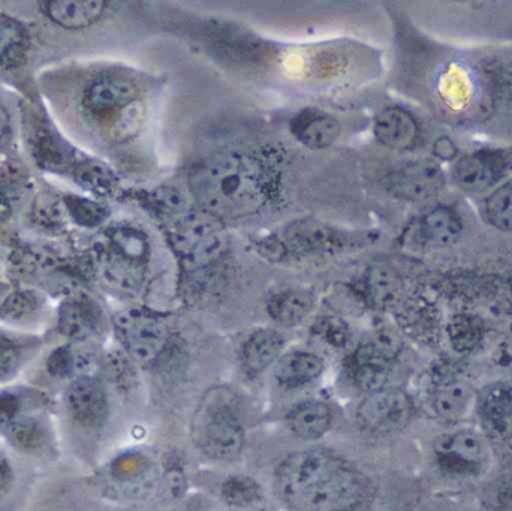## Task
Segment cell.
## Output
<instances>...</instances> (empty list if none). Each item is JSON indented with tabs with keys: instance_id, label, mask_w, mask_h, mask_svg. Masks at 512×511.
Instances as JSON below:
<instances>
[{
	"instance_id": "6da1fadb",
	"label": "cell",
	"mask_w": 512,
	"mask_h": 511,
	"mask_svg": "<svg viewBox=\"0 0 512 511\" xmlns=\"http://www.w3.org/2000/svg\"><path fill=\"white\" fill-rule=\"evenodd\" d=\"M276 491L297 511H352L369 497L370 482L345 459L324 450H307L277 467Z\"/></svg>"
},
{
	"instance_id": "7a4b0ae2",
	"label": "cell",
	"mask_w": 512,
	"mask_h": 511,
	"mask_svg": "<svg viewBox=\"0 0 512 511\" xmlns=\"http://www.w3.org/2000/svg\"><path fill=\"white\" fill-rule=\"evenodd\" d=\"M189 191L200 210L219 221L254 215L268 203L273 180L254 153L218 152L192 165Z\"/></svg>"
},
{
	"instance_id": "3957f363",
	"label": "cell",
	"mask_w": 512,
	"mask_h": 511,
	"mask_svg": "<svg viewBox=\"0 0 512 511\" xmlns=\"http://www.w3.org/2000/svg\"><path fill=\"white\" fill-rule=\"evenodd\" d=\"M195 446L215 461H233L245 447V428L236 395L225 387L210 390L192 422Z\"/></svg>"
},
{
	"instance_id": "277c9868",
	"label": "cell",
	"mask_w": 512,
	"mask_h": 511,
	"mask_svg": "<svg viewBox=\"0 0 512 511\" xmlns=\"http://www.w3.org/2000/svg\"><path fill=\"white\" fill-rule=\"evenodd\" d=\"M168 239L188 272H201L227 251L222 221L203 210H191L168 222Z\"/></svg>"
},
{
	"instance_id": "5b68a950",
	"label": "cell",
	"mask_w": 512,
	"mask_h": 511,
	"mask_svg": "<svg viewBox=\"0 0 512 511\" xmlns=\"http://www.w3.org/2000/svg\"><path fill=\"white\" fill-rule=\"evenodd\" d=\"M348 243L349 234L315 219H301L286 225L277 236L265 240L262 246L268 257L280 260L288 255L331 254L345 248Z\"/></svg>"
},
{
	"instance_id": "8992f818",
	"label": "cell",
	"mask_w": 512,
	"mask_h": 511,
	"mask_svg": "<svg viewBox=\"0 0 512 511\" xmlns=\"http://www.w3.org/2000/svg\"><path fill=\"white\" fill-rule=\"evenodd\" d=\"M117 338L135 362L155 363L170 341L167 324L161 317L141 308L120 311L113 318Z\"/></svg>"
},
{
	"instance_id": "52a82bcc",
	"label": "cell",
	"mask_w": 512,
	"mask_h": 511,
	"mask_svg": "<svg viewBox=\"0 0 512 511\" xmlns=\"http://www.w3.org/2000/svg\"><path fill=\"white\" fill-rule=\"evenodd\" d=\"M414 413L408 393L394 387H384L370 393L358 407V422L364 429L378 434L405 428Z\"/></svg>"
},
{
	"instance_id": "ba28073f",
	"label": "cell",
	"mask_w": 512,
	"mask_h": 511,
	"mask_svg": "<svg viewBox=\"0 0 512 511\" xmlns=\"http://www.w3.org/2000/svg\"><path fill=\"white\" fill-rule=\"evenodd\" d=\"M396 356L397 347L390 338L360 345L348 362L349 375L355 386L369 393L384 389L393 372Z\"/></svg>"
},
{
	"instance_id": "9c48e42d",
	"label": "cell",
	"mask_w": 512,
	"mask_h": 511,
	"mask_svg": "<svg viewBox=\"0 0 512 511\" xmlns=\"http://www.w3.org/2000/svg\"><path fill=\"white\" fill-rule=\"evenodd\" d=\"M137 102H140L138 87L120 77L98 78L87 87L83 96L86 113L96 119H111L113 122Z\"/></svg>"
},
{
	"instance_id": "30bf717a",
	"label": "cell",
	"mask_w": 512,
	"mask_h": 511,
	"mask_svg": "<svg viewBox=\"0 0 512 511\" xmlns=\"http://www.w3.org/2000/svg\"><path fill=\"white\" fill-rule=\"evenodd\" d=\"M385 189L405 201H423L444 186V173L432 161H415L397 168L385 177Z\"/></svg>"
},
{
	"instance_id": "8fae6325",
	"label": "cell",
	"mask_w": 512,
	"mask_h": 511,
	"mask_svg": "<svg viewBox=\"0 0 512 511\" xmlns=\"http://www.w3.org/2000/svg\"><path fill=\"white\" fill-rule=\"evenodd\" d=\"M436 458L445 471L454 474H477L486 462V444L471 429L445 435L435 446Z\"/></svg>"
},
{
	"instance_id": "7c38bea8",
	"label": "cell",
	"mask_w": 512,
	"mask_h": 511,
	"mask_svg": "<svg viewBox=\"0 0 512 511\" xmlns=\"http://www.w3.org/2000/svg\"><path fill=\"white\" fill-rule=\"evenodd\" d=\"M105 318L101 306L84 293L72 294L63 300L57 314V327L65 338L83 342L95 338L104 330Z\"/></svg>"
},
{
	"instance_id": "4fadbf2b",
	"label": "cell",
	"mask_w": 512,
	"mask_h": 511,
	"mask_svg": "<svg viewBox=\"0 0 512 511\" xmlns=\"http://www.w3.org/2000/svg\"><path fill=\"white\" fill-rule=\"evenodd\" d=\"M66 408L84 428H101L108 419V396L96 378L80 377L66 390Z\"/></svg>"
},
{
	"instance_id": "5bb4252c",
	"label": "cell",
	"mask_w": 512,
	"mask_h": 511,
	"mask_svg": "<svg viewBox=\"0 0 512 511\" xmlns=\"http://www.w3.org/2000/svg\"><path fill=\"white\" fill-rule=\"evenodd\" d=\"M477 399L474 387L466 378L448 374L436 378L430 396L433 411L445 422H460L468 417Z\"/></svg>"
},
{
	"instance_id": "9a60e30c",
	"label": "cell",
	"mask_w": 512,
	"mask_h": 511,
	"mask_svg": "<svg viewBox=\"0 0 512 511\" xmlns=\"http://www.w3.org/2000/svg\"><path fill=\"white\" fill-rule=\"evenodd\" d=\"M505 162L504 156L496 152H477L463 156L454 165V182L460 189L472 194L486 191L501 179L507 167Z\"/></svg>"
},
{
	"instance_id": "2e32d148",
	"label": "cell",
	"mask_w": 512,
	"mask_h": 511,
	"mask_svg": "<svg viewBox=\"0 0 512 511\" xmlns=\"http://www.w3.org/2000/svg\"><path fill=\"white\" fill-rule=\"evenodd\" d=\"M29 143L33 158L44 170L63 173L66 170L74 171L78 164L72 147L42 120L35 119L33 126H30Z\"/></svg>"
},
{
	"instance_id": "e0dca14e",
	"label": "cell",
	"mask_w": 512,
	"mask_h": 511,
	"mask_svg": "<svg viewBox=\"0 0 512 511\" xmlns=\"http://www.w3.org/2000/svg\"><path fill=\"white\" fill-rule=\"evenodd\" d=\"M96 263L105 282L123 293H137L143 285L147 264L126 257L107 243L99 246Z\"/></svg>"
},
{
	"instance_id": "ac0fdd59",
	"label": "cell",
	"mask_w": 512,
	"mask_h": 511,
	"mask_svg": "<svg viewBox=\"0 0 512 511\" xmlns=\"http://www.w3.org/2000/svg\"><path fill=\"white\" fill-rule=\"evenodd\" d=\"M484 431L493 438L512 435V389L504 384L487 387L477 399Z\"/></svg>"
},
{
	"instance_id": "d6986e66",
	"label": "cell",
	"mask_w": 512,
	"mask_h": 511,
	"mask_svg": "<svg viewBox=\"0 0 512 511\" xmlns=\"http://www.w3.org/2000/svg\"><path fill=\"white\" fill-rule=\"evenodd\" d=\"M373 132L376 140L388 149L409 150L417 144L420 128L408 111L390 107L376 116Z\"/></svg>"
},
{
	"instance_id": "ffe728a7",
	"label": "cell",
	"mask_w": 512,
	"mask_h": 511,
	"mask_svg": "<svg viewBox=\"0 0 512 511\" xmlns=\"http://www.w3.org/2000/svg\"><path fill=\"white\" fill-rule=\"evenodd\" d=\"M291 132L307 149L321 150L330 147L340 137L342 125L330 114L306 110L292 119Z\"/></svg>"
},
{
	"instance_id": "44dd1931",
	"label": "cell",
	"mask_w": 512,
	"mask_h": 511,
	"mask_svg": "<svg viewBox=\"0 0 512 511\" xmlns=\"http://www.w3.org/2000/svg\"><path fill=\"white\" fill-rule=\"evenodd\" d=\"M42 11L53 23L65 29L92 26L107 8L104 0H48L41 2Z\"/></svg>"
},
{
	"instance_id": "7402d4cb",
	"label": "cell",
	"mask_w": 512,
	"mask_h": 511,
	"mask_svg": "<svg viewBox=\"0 0 512 511\" xmlns=\"http://www.w3.org/2000/svg\"><path fill=\"white\" fill-rule=\"evenodd\" d=\"M324 371L321 357L304 351L286 354L277 360L274 377L280 386L297 389L315 381Z\"/></svg>"
},
{
	"instance_id": "603a6c76",
	"label": "cell",
	"mask_w": 512,
	"mask_h": 511,
	"mask_svg": "<svg viewBox=\"0 0 512 511\" xmlns=\"http://www.w3.org/2000/svg\"><path fill=\"white\" fill-rule=\"evenodd\" d=\"M315 308V297L301 288H288L271 296L267 312L274 321L283 326L303 323Z\"/></svg>"
},
{
	"instance_id": "cb8c5ba5",
	"label": "cell",
	"mask_w": 512,
	"mask_h": 511,
	"mask_svg": "<svg viewBox=\"0 0 512 511\" xmlns=\"http://www.w3.org/2000/svg\"><path fill=\"white\" fill-rule=\"evenodd\" d=\"M333 423L331 408L324 402L309 401L289 413L288 425L301 440L313 441L330 431Z\"/></svg>"
},
{
	"instance_id": "d4e9b609",
	"label": "cell",
	"mask_w": 512,
	"mask_h": 511,
	"mask_svg": "<svg viewBox=\"0 0 512 511\" xmlns=\"http://www.w3.org/2000/svg\"><path fill=\"white\" fill-rule=\"evenodd\" d=\"M462 222L448 207H436L420 221V236L433 248H448L462 236Z\"/></svg>"
},
{
	"instance_id": "484cf974",
	"label": "cell",
	"mask_w": 512,
	"mask_h": 511,
	"mask_svg": "<svg viewBox=\"0 0 512 511\" xmlns=\"http://www.w3.org/2000/svg\"><path fill=\"white\" fill-rule=\"evenodd\" d=\"M283 347L285 339L276 330H256L243 345V365L252 374H259L279 360Z\"/></svg>"
},
{
	"instance_id": "4316f807",
	"label": "cell",
	"mask_w": 512,
	"mask_h": 511,
	"mask_svg": "<svg viewBox=\"0 0 512 511\" xmlns=\"http://www.w3.org/2000/svg\"><path fill=\"white\" fill-rule=\"evenodd\" d=\"M74 179L81 188L98 197H108L117 186V177L107 165L96 161H81L75 165Z\"/></svg>"
},
{
	"instance_id": "83f0119b",
	"label": "cell",
	"mask_w": 512,
	"mask_h": 511,
	"mask_svg": "<svg viewBox=\"0 0 512 511\" xmlns=\"http://www.w3.org/2000/svg\"><path fill=\"white\" fill-rule=\"evenodd\" d=\"M5 434L9 443L20 452H39L47 443V432L42 428L41 423L30 417H17Z\"/></svg>"
},
{
	"instance_id": "f1b7e54d",
	"label": "cell",
	"mask_w": 512,
	"mask_h": 511,
	"mask_svg": "<svg viewBox=\"0 0 512 511\" xmlns=\"http://www.w3.org/2000/svg\"><path fill=\"white\" fill-rule=\"evenodd\" d=\"M63 204L66 212L69 213V218L80 227H99L110 218V207L80 195H66L63 197Z\"/></svg>"
},
{
	"instance_id": "f546056e",
	"label": "cell",
	"mask_w": 512,
	"mask_h": 511,
	"mask_svg": "<svg viewBox=\"0 0 512 511\" xmlns=\"http://www.w3.org/2000/svg\"><path fill=\"white\" fill-rule=\"evenodd\" d=\"M27 45L23 24L6 14H0V65L17 62Z\"/></svg>"
},
{
	"instance_id": "4dcf8cb0",
	"label": "cell",
	"mask_w": 512,
	"mask_h": 511,
	"mask_svg": "<svg viewBox=\"0 0 512 511\" xmlns=\"http://www.w3.org/2000/svg\"><path fill=\"white\" fill-rule=\"evenodd\" d=\"M448 335L457 353H471L483 338V327L477 318L459 315L448 326Z\"/></svg>"
},
{
	"instance_id": "1f68e13d",
	"label": "cell",
	"mask_w": 512,
	"mask_h": 511,
	"mask_svg": "<svg viewBox=\"0 0 512 511\" xmlns=\"http://www.w3.org/2000/svg\"><path fill=\"white\" fill-rule=\"evenodd\" d=\"M44 303V297L35 290H17L0 305V320L20 321L35 314Z\"/></svg>"
},
{
	"instance_id": "d6a6232c",
	"label": "cell",
	"mask_w": 512,
	"mask_h": 511,
	"mask_svg": "<svg viewBox=\"0 0 512 511\" xmlns=\"http://www.w3.org/2000/svg\"><path fill=\"white\" fill-rule=\"evenodd\" d=\"M487 221L502 231H512V182L496 189L486 201Z\"/></svg>"
},
{
	"instance_id": "836d02e7",
	"label": "cell",
	"mask_w": 512,
	"mask_h": 511,
	"mask_svg": "<svg viewBox=\"0 0 512 511\" xmlns=\"http://www.w3.org/2000/svg\"><path fill=\"white\" fill-rule=\"evenodd\" d=\"M222 497L234 507H251L261 500V488L251 477H231L222 485Z\"/></svg>"
},
{
	"instance_id": "e575fe53",
	"label": "cell",
	"mask_w": 512,
	"mask_h": 511,
	"mask_svg": "<svg viewBox=\"0 0 512 511\" xmlns=\"http://www.w3.org/2000/svg\"><path fill=\"white\" fill-rule=\"evenodd\" d=\"M367 293L375 305L385 306L393 302L399 290V282L391 270L375 267L370 270L366 281Z\"/></svg>"
},
{
	"instance_id": "d590c367",
	"label": "cell",
	"mask_w": 512,
	"mask_h": 511,
	"mask_svg": "<svg viewBox=\"0 0 512 511\" xmlns=\"http://www.w3.org/2000/svg\"><path fill=\"white\" fill-rule=\"evenodd\" d=\"M83 354L78 353L72 345H63L50 354L47 360V369L53 377L66 378L77 374L84 368Z\"/></svg>"
},
{
	"instance_id": "8d00e7d4",
	"label": "cell",
	"mask_w": 512,
	"mask_h": 511,
	"mask_svg": "<svg viewBox=\"0 0 512 511\" xmlns=\"http://www.w3.org/2000/svg\"><path fill=\"white\" fill-rule=\"evenodd\" d=\"M149 203L162 218H167L168 222L189 210L185 198L177 189L164 188V186L152 192Z\"/></svg>"
},
{
	"instance_id": "74e56055",
	"label": "cell",
	"mask_w": 512,
	"mask_h": 511,
	"mask_svg": "<svg viewBox=\"0 0 512 511\" xmlns=\"http://www.w3.org/2000/svg\"><path fill=\"white\" fill-rule=\"evenodd\" d=\"M316 338L333 348H345L351 341L348 324L337 317H322L313 326Z\"/></svg>"
},
{
	"instance_id": "f35d334b",
	"label": "cell",
	"mask_w": 512,
	"mask_h": 511,
	"mask_svg": "<svg viewBox=\"0 0 512 511\" xmlns=\"http://www.w3.org/2000/svg\"><path fill=\"white\" fill-rule=\"evenodd\" d=\"M21 365V351L17 342L9 336L0 335V381L15 377Z\"/></svg>"
},
{
	"instance_id": "ab89813d",
	"label": "cell",
	"mask_w": 512,
	"mask_h": 511,
	"mask_svg": "<svg viewBox=\"0 0 512 511\" xmlns=\"http://www.w3.org/2000/svg\"><path fill=\"white\" fill-rule=\"evenodd\" d=\"M63 210L65 204L56 198L44 197L33 207V218L45 228H60L63 225Z\"/></svg>"
},
{
	"instance_id": "60d3db41",
	"label": "cell",
	"mask_w": 512,
	"mask_h": 511,
	"mask_svg": "<svg viewBox=\"0 0 512 511\" xmlns=\"http://www.w3.org/2000/svg\"><path fill=\"white\" fill-rule=\"evenodd\" d=\"M20 399L12 393H0V432L8 431L18 417Z\"/></svg>"
},
{
	"instance_id": "b9f144b4",
	"label": "cell",
	"mask_w": 512,
	"mask_h": 511,
	"mask_svg": "<svg viewBox=\"0 0 512 511\" xmlns=\"http://www.w3.org/2000/svg\"><path fill=\"white\" fill-rule=\"evenodd\" d=\"M433 152L442 161H451L456 156V146L450 138H439L433 146Z\"/></svg>"
},
{
	"instance_id": "7bdbcfd3",
	"label": "cell",
	"mask_w": 512,
	"mask_h": 511,
	"mask_svg": "<svg viewBox=\"0 0 512 511\" xmlns=\"http://www.w3.org/2000/svg\"><path fill=\"white\" fill-rule=\"evenodd\" d=\"M12 480H14V473H12L11 464H9L8 458L0 452V494L11 488Z\"/></svg>"
},
{
	"instance_id": "ee69618b",
	"label": "cell",
	"mask_w": 512,
	"mask_h": 511,
	"mask_svg": "<svg viewBox=\"0 0 512 511\" xmlns=\"http://www.w3.org/2000/svg\"><path fill=\"white\" fill-rule=\"evenodd\" d=\"M9 120L5 108L0 104V147L8 141Z\"/></svg>"
},
{
	"instance_id": "f6af8a7d",
	"label": "cell",
	"mask_w": 512,
	"mask_h": 511,
	"mask_svg": "<svg viewBox=\"0 0 512 511\" xmlns=\"http://www.w3.org/2000/svg\"><path fill=\"white\" fill-rule=\"evenodd\" d=\"M11 213V203H9L8 197H6V195L3 194L2 191H0V224H2V222H5L6 219L9 218V216H11Z\"/></svg>"
},
{
	"instance_id": "bcb514c9",
	"label": "cell",
	"mask_w": 512,
	"mask_h": 511,
	"mask_svg": "<svg viewBox=\"0 0 512 511\" xmlns=\"http://www.w3.org/2000/svg\"><path fill=\"white\" fill-rule=\"evenodd\" d=\"M510 510L512 511V498H511V503H510Z\"/></svg>"
}]
</instances>
